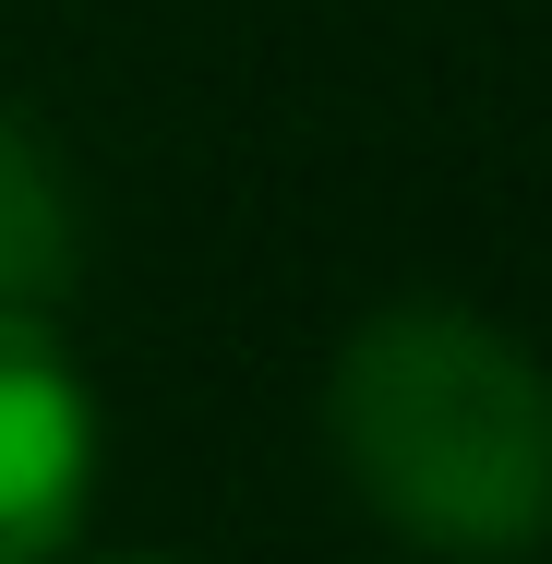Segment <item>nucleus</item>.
<instances>
[{"label": "nucleus", "instance_id": "nucleus-1", "mask_svg": "<svg viewBox=\"0 0 552 564\" xmlns=\"http://www.w3.org/2000/svg\"><path fill=\"white\" fill-rule=\"evenodd\" d=\"M325 421L397 541L456 564H517L552 541V372L493 313L385 301L336 348Z\"/></svg>", "mask_w": 552, "mask_h": 564}, {"label": "nucleus", "instance_id": "nucleus-2", "mask_svg": "<svg viewBox=\"0 0 552 564\" xmlns=\"http://www.w3.org/2000/svg\"><path fill=\"white\" fill-rule=\"evenodd\" d=\"M97 492V409L85 372L36 313L0 301V564H48Z\"/></svg>", "mask_w": 552, "mask_h": 564}, {"label": "nucleus", "instance_id": "nucleus-3", "mask_svg": "<svg viewBox=\"0 0 552 564\" xmlns=\"http://www.w3.org/2000/svg\"><path fill=\"white\" fill-rule=\"evenodd\" d=\"M73 264H85L73 181H61V156H48L24 120L0 109V301H12V313H48V301L73 289Z\"/></svg>", "mask_w": 552, "mask_h": 564}, {"label": "nucleus", "instance_id": "nucleus-4", "mask_svg": "<svg viewBox=\"0 0 552 564\" xmlns=\"http://www.w3.org/2000/svg\"><path fill=\"white\" fill-rule=\"evenodd\" d=\"M120 564H156V553H120Z\"/></svg>", "mask_w": 552, "mask_h": 564}]
</instances>
